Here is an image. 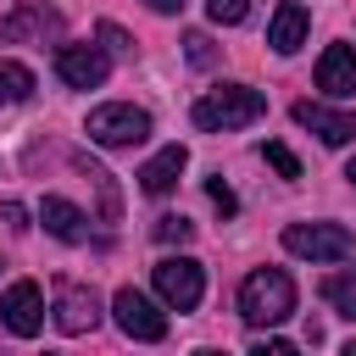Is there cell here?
Returning <instances> with one entry per match:
<instances>
[{
    "mask_svg": "<svg viewBox=\"0 0 356 356\" xmlns=\"http://www.w3.org/2000/svg\"><path fill=\"white\" fill-rule=\"evenodd\" d=\"M295 122L312 128L323 145H350V139H356V111H334V106H323V100H300V106H295Z\"/></svg>",
    "mask_w": 356,
    "mask_h": 356,
    "instance_id": "obj_10",
    "label": "cell"
},
{
    "mask_svg": "<svg viewBox=\"0 0 356 356\" xmlns=\"http://www.w3.org/2000/svg\"><path fill=\"white\" fill-rule=\"evenodd\" d=\"M284 250L300 261H350L356 256V234L339 222H289L284 228Z\"/></svg>",
    "mask_w": 356,
    "mask_h": 356,
    "instance_id": "obj_3",
    "label": "cell"
},
{
    "mask_svg": "<svg viewBox=\"0 0 356 356\" xmlns=\"http://www.w3.org/2000/svg\"><path fill=\"white\" fill-rule=\"evenodd\" d=\"M295 312V278L284 273V267H256V273H245V284H239V317L250 323V328H273V323H284Z\"/></svg>",
    "mask_w": 356,
    "mask_h": 356,
    "instance_id": "obj_1",
    "label": "cell"
},
{
    "mask_svg": "<svg viewBox=\"0 0 356 356\" xmlns=\"http://www.w3.org/2000/svg\"><path fill=\"white\" fill-rule=\"evenodd\" d=\"M345 178H350V184H356V156H350V161H345Z\"/></svg>",
    "mask_w": 356,
    "mask_h": 356,
    "instance_id": "obj_28",
    "label": "cell"
},
{
    "mask_svg": "<svg viewBox=\"0 0 356 356\" xmlns=\"http://www.w3.org/2000/svg\"><path fill=\"white\" fill-rule=\"evenodd\" d=\"M50 323H56L61 334H89V328L100 323V300H95V289H83V284H61V289H56V306H50Z\"/></svg>",
    "mask_w": 356,
    "mask_h": 356,
    "instance_id": "obj_9",
    "label": "cell"
},
{
    "mask_svg": "<svg viewBox=\"0 0 356 356\" xmlns=\"http://www.w3.org/2000/svg\"><path fill=\"white\" fill-rule=\"evenodd\" d=\"M44 33H61V17L50 6H17L0 17V39L6 44H22V39H44Z\"/></svg>",
    "mask_w": 356,
    "mask_h": 356,
    "instance_id": "obj_12",
    "label": "cell"
},
{
    "mask_svg": "<svg viewBox=\"0 0 356 356\" xmlns=\"http://www.w3.org/2000/svg\"><path fill=\"white\" fill-rule=\"evenodd\" d=\"M100 44H106L111 56H128V50H134V44H128V33H122L117 22H100Z\"/></svg>",
    "mask_w": 356,
    "mask_h": 356,
    "instance_id": "obj_24",
    "label": "cell"
},
{
    "mask_svg": "<svg viewBox=\"0 0 356 356\" xmlns=\"http://www.w3.org/2000/svg\"><path fill=\"white\" fill-rule=\"evenodd\" d=\"M306 28H312L306 6H300V0H284V6L273 11V22H267V44H273L278 56H295V50L306 44Z\"/></svg>",
    "mask_w": 356,
    "mask_h": 356,
    "instance_id": "obj_13",
    "label": "cell"
},
{
    "mask_svg": "<svg viewBox=\"0 0 356 356\" xmlns=\"http://www.w3.org/2000/svg\"><path fill=\"white\" fill-rule=\"evenodd\" d=\"M261 117H267V95L250 89V83H222V89H211V95L195 100V128H206V134L250 128V122H261Z\"/></svg>",
    "mask_w": 356,
    "mask_h": 356,
    "instance_id": "obj_2",
    "label": "cell"
},
{
    "mask_svg": "<svg viewBox=\"0 0 356 356\" xmlns=\"http://www.w3.org/2000/svg\"><path fill=\"white\" fill-rule=\"evenodd\" d=\"M289 350H295V345H289V339H278V334H261V339L250 345V356H289Z\"/></svg>",
    "mask_w": 356,
    "mask_h": 356,
    "instance_id": "obj_25",
    "label": "cell"
},
{
    "mask_svg": "<svg viewBox=\"0 0 356 356\" xmlns=\"http://www.w3.org/2000/svg\"><path fill=\"white\" fill-rule=\"evenodd\" d=\"M39 222H44V228H50L61 245H78V239L89 234V228H83L89 217H83L72 200H61V195H44V200H39Z\"/></svg>",
    "mask_w": 356,
    "mask_h": 356,
    "instance_id": "obj_15",
    "label": "cell"
},
{
    "mask_svg": "<svg viewBox=\"0 0 356 356\" xmlns=\"http://www.w3.org/2000/svg\"><path fill=\"white\" fill-rule=\"evenodd\" d=\"M0 217H6V222H11V228H28V222H22V217H28V211H22V206H17V200H6V206H0Z\"/></svg>",
    "mask_w": 356,
    "mask_h": 356,
    "instance_id": "obj_26",
    "label": "cell"
},
{
    "mask_svg": "<svg viewBox=\"0 0 356 356\" xmlns=\"http://www.w3.org/2000/svg\"><path fill=\"white\" fill-rule=\"evenodd\" d=\"M206 11H211V22H222V28H239V22L250 17V0H206Z\"/></svg>",
    "mask_w": 356,
    "mask_h": 356,
    "instance_id": "obj_21",
    "label": "cell"
},
{
    "mask_svg": "<svg viewBox=\"0 0 356 356\" xmlns=\"http://www.w3.org/2000/svg\"><path fill=\"white\" fill-rule=\"evenodd\" d=\"M323 300L334 306V317H350V323H356V267L328 273V278H323Z\"/></svg>",
    "mask_w": 356,
    "mask_h": 356,
    "instance_id": "obj_16",
    "label": "cell"
},
{
    "mask_svg": "<svg viewBox=\"0 0 356 356\" xmlns=\"http://www.w3.org/2000/svg\"><path fill=\"white\" fill-rule=\"evenodd\" d=\"M261 156H267V167H273L278 178H300V161H295V150H289V145L267 139V145H261Z\"/></svg>",
    "mask_w": 356,
    "mask_h": 356,
    "instance_id": "obj_19",
    "label": "cell"
},
{
    "mask_svg": "<svg viewBox=\"0 0 356 356\" xmlns=\"http://www.w3.org/2000/svg\"><path fill=\"white\" fill-rule=\"evenodd\" d=\"M111 317H117V328H122L128 339H139V345L167 339V312H156V300L139 295V289H117V295H111Z\"/></svg>",
    "mask_w": 356,
    "mask_h": 356,
    "instance_id": "obj_6",
    "label": "cell"
},
{
    "mask_svg": "<svg viewBox=\"0 0 356 356\" xmlns=\"http://www.w3.org/2000/svg\"><path fill=\"white\" fill-rule=\"evenodd\" d=\"M317 89L334 95V100L356 95V44H328L317 56Z\"/></svg>",
    "mask_w": 356,
    "mask_h": 356,
    "instance_id": "obj_11",
    "label": "cell"
},
{
    "mask_svg": "<svg viewBox=\"0 0 356 356\" xmlns=\"http://www.w3.org/2000/svg\"><path fill=\"white\" fill-rule=\"evenodd\" d=\"M184 167H189V150H184V145H161V150L139 167V189H145V195H167Z\"/></svg>",
    "mask_w": 356,
    "mask_h": 356,
    "instance_id": "obj_14",
    "label": "cell"
},
{
    "mask_svg": "<svg viewBox=\"0 0 356 356\" xmlns=\"http://www.w3.org/2000/svg\"><path fill=\"white\" fill-rule=\"evenodd\" d=\"M72 161H78V172L100 189V217H106V222H117V211H122V206H117V184H111V172H106L100 161H89V156H72Z\"/></svg>",
    "mask_w": 356,
    "mask_h": 356,
    "instance_id": "obj_17",
    "label": "cell"
},
{
    "mask_svg": "<svg viewBox=\"0 0 356 356\" xmlns=\"http://www.w3.org/2000/svg\"><path fill=\"white\" fill-rule=\"evenodd\" d=\"M89 139H95V145H106V150H134V145H145V139H150V111L122 106V100L95 106V111H89Z\"/></svg>",
    "mask_w": 356,
    "mask_h": 356,
    "instance_id": "obj_5",
    "label": "cell"
},
{
    "mask_svg": "<svg viewBox=\"0 0 356 356\" xmlns=\"http://www.w3.org/2000/svg\"><path fill=\"white\" fill-rule=\"evenodd\" d=\"M150 284H156V295H161L167 312H195L200 295H206V273H200L195 256H161L150 267Z\"/></svg>",
    "mask_w": 356,
    "mask_h": 356,
    "instance_id": "obj_4",
    "label": "cell"
},
{
    "mask_svg": "<svg viewBox=\"0 0 356 356\" xmlns=\"http://www.w3.org/2000/svg\"><path fill=\"white\" fill-rule=\"evenodd\" d=\"M0 323L17 334V339H33L44 328V289L33 278H17L6 295H0Z\"/></svg>",
    "mask_w": 356,
    "mask_h": 356,
    "instance_id": "obj_7",
    "label": "cell"
},
{
    "mask_svg": "<svg viewBox=\"0 0 356 356\" xmlns=\"http://www.w3.org/2000/svg\"><path fill=\"white\" fill-rule=\"evenodd\" d=\"M33 95V72L22 61H0V106H22Z\"/></svg>",
    "mask_w": 356,
    "mask_h": 356,
    "instance_id": "obj_18",
    "label": "cell"
},
{
    "mask_svg": "<svg viewBox=\"0 0 356 356\" xmlns=\"http://www.w3.org/2000/svg\"><path fill=\"white\" fill-rule=\"evenodd\" d=\"M184 56H189L195 67H211V61H217V44H211V33H189V39H184Z\"/></svg>",
    "mask_w": 356,
    "mask_h": 356,
    "instance_id": "obj_22",
    "label": "cell"
},
{
    "mask_svg": "<svg viewBox=\"0 0 356 356\" xmlns=\"http://www.w3.org/2000/svg\"><path fill=\"white\" fill-rule=\"evenodd\" d=\"M156 239L161 245H189L195 239V222L189 217H156Z\"/></svg>",
    "mask_w": 356,
    "mask_h": 356,
    "instance_id": "obj_20",
    "label": "cell"
},
{
    "mask_svg": "<svg viewBox=\"0 0 356 356\" xmlns=\"http://www.w3.org/2000/svg\"><path fill=\"white\" fill-rule=\"evenodd\" d=\"M206 195H211V206H217L222 217H234V211H239V200H234V189H228L222 178H206Z\"/></svg>",
    "mask_w": 356,
    "mask_h": 356,
    "instance_id": "obj_23",
    "label": "cell"
},
{
    "mask_svg": "<svg viewBox=\"0 0 356 356\" xmlns=\"http://www.w3.org/2000/svg\"><path fill=\"white\" fill-rule=\"evenodd\" d=\"M56 72H61L67 89H100L106 72H111V61H106L100 44H61L56 50Z\"/></svg>",
    "mask_w": 356,
    "mask_h": 356,
    "instance_id": "obj_8",
    "label": "cell"
},
{
    "mask_svg": "<svg viewBox=\"0 0 356 356\" xmlns=\"http://www.w3.org/2000/svg\"><path fill=\"white\" fill-rule=\"evenodd\" d=\"M145 6H150L156 17H178V11H184V0H145Z\"/></svg>",
    "mask_w": 356,
    "mask_h": 356,
    "instance_id": "obj_27",
    "label": "cell"
}]
</instances>
